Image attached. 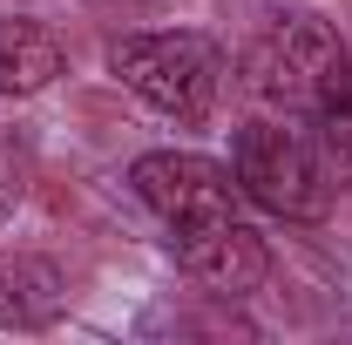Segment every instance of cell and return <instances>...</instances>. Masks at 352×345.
<instances>
[{
  "label": "cell",
  "mask_w": 352,
  "mask_h": 345,
  "mask_svg": "<svg viewBox=\"0 0 352 345\" xmlns=\"http://www.w3.org/2000/svg\"><path fill=\"white\" fill-rule=\"evenodd\" d=\"M21 190H28V163H21V149L0 135V223L21 210Z\"/></svg>",
  "instance_id": "cell-9"
},
{
  "label": "cell",
  "mask_w": 352,
  "mask_h": 345,
  "mask_svg": "<svg viewBox=\"0 0 352 345\" xmlns=\"http://www.w3.org/2000/svg\"><path fill=\"white\" fill-rule=\"evenodd\" d=\"M61 34L34 21V14H0V95H14V102H28V95H41L54 88L61 75Z\"/></svg>",
  "instance_id": "cell-7"
},
{
  "label": "cell",
  "mask_w": 352,
  "mask_h": 345,
  "mask_svg": "<svg viewBox=\"0 0 352 345\" xmlns=\"http://www.w3.org/2000/svg\"><path fill=\"white\" fill-rule=\"evenodd\" d=\"M129 183L149 210L163 216L170 230H190V223H217V216H237V176L210 163V156H190V149H149L129 163Z\"/></svg>",
  "instance_id": "cell-4"
},
{
  "label": "cell",
  "mask_w": 352,
  "mask_h": 345,
  "mask_svg": "<svg viewBox=\"0 0 352 345\" xmlns=\"http://www.w3.org/2000/svg\"><path fill=\"white\" fill-rule=\"evenodd\" d=\"M68 311V271L41 251H0V325L7 332H47Z\"/></svg>",
  "instance_id": "cell-6"
},
{
  "label": "cell",
  "mask_w": 352,
  "mask_h": 345,
  "mask_svg": "<svg viewBox=\"0 0 352 345\" xmlns=\"http://www.w3.org/2000/svg\"><path fill=\"white\" fill-rule=\"evenodd\" d=\"M109 75L142 95L149 109H163L176 122H210L223 95V54L210 34L163 27V34H116L109 41Z\"/></svg>",
  "instance_id": "cell-2"
},
{
  "label": "cell",
  "mask_w": 352,
  "mask_h": 345,
  "mask_svg": "<svg viewBox=\"0 0 352 345\" xmlns=\"http://www.w3.org/2000/svg\"><path fill=\"white\" fill-rule=\"evenodd\" d=\"M176 271L197 291H210V298H244V291H258L271 278V251H264V237L251 223L217 216V223L176 230Z\"/></svg>",
  "instance_id": "cell-5"
},
{
  "label": "cell",
  "mask_w": 352,
  "mask_h": 345,
  "mask_svg": "<svg viewBox=\"0 0 352 345\" xmlns=\"http://www.w3.org/2000/svg\"><path fill=\"white\" fill-rule=\"evenodd\" d=\"M346 75H352L346 41L318 14H278L258 41L244 47V61H237L244 95L258 109H271V115H311Z\"/></svg>",
  "instance_id": "cell-1"
},
{
  "label": "cell",
  "mask_w": 352,
  "mask_h": 345,
  "mask_svg": "<svg viewBox=\"0 0 352 345\" xmlns=\"http://www.w3.org/2000/svg\"><path fill=\"white\" fill-rule=\"evenodd\" d=\"M311 135H318V156H325V170L339 176V183H352V75L318 109H311Z\"/></svg>",
  "instance_id": "cell-8"
},
{
  "label": "cell",
  "mask_w": 352,
  "mask_h": 345,
  "mask_svg": "<svg viewBox=\"0 0 352 345\" xmlns=\"http://www.w3.org/2000/svg\"><path fill=\"white\" fill-rule=\"evenodd\" d=\"M230 176L237 190L271 216H292V223H311V216L332 210V190L339 176L325 170L318 156V135L292 129V122H251L230 142Z\"/></svg>",
  "instance_id": "cell-3"
}]
</instances>
